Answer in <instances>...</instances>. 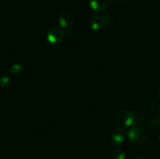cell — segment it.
Here are the masks:
<instances>
[{
    "label": "cell",
    "mask_w": 160,
    "mask_h": 159,
    "mask_svg": "<svg viewBox=\"0 0 160 159\" xmlns=\"http://www.w3.org/2000/svg\"><path fill=\"white\" fill-rule=\"evenodd\" d=\"M133 159H145L143 157H141V156H136Z\"/></svg>",
    "instance_id": "7c38bea8"
},
{
    "label": "cell",
    "mask_w": 160,
    "mask_h": 159,
    "mask_svg": "<svg viewBox=\"0 0 160 159\" xmlns=\"http://www.w3.org/2000/svg\"><path fill=\"white\" fill-rule=\"evenodd\" d=\"M73 23V17L70 12H64L60 14L59 17V23L60 26L69 28Z\"/></svg>",
    "instance_id": "5b68a950"
},
{
    "label": "cell",
    "mask_w": 160,
    "mask_h": 159,
    "mask_svg": "<svg viewBox=\"0 0 160 159\" xmlns=\"http://www.w3.org/2000/svg\"><path fill=\"white\" fill-rule=\"evenodd\" d=\"M148 126L152 129L159 128L160 126V116L159 115H157V116L154 117L153 118H151V119L148 122Z\"/></svg>",
    "instance_id": "ba28073f"
},
{
    "label": "cell",
    "mask_w": 160,
    "mask_h": 159,
    "mask_svg": "<svg viewBox=\"0 0 160 159\" xmlns=\"http://www.w3.org/2000/svg\"><path fill=\"white\" fill-rule=\"evenodd\" d=\"M158 95H159V97L160 98V86H159V89H158Z\"/></svg>",
    "instance_id": "4fadbf2b"
},
{
    "label": "cell",
    "mask_w": 160,
    "mask_h": 159,
    "mask_svg": "<svg viewBox=\"0 0 160 159\" xmlns=\"http://www.w3.org/2000/svg\"><path fill=\"white\" fill-rule=\"evenodd\" d=\"M159 142H160V133H159Z\"/></svg>",
    "instance_id": "5bb4252c"
},
{
    "label": "cell",
    "mask_w": 160,
    "mask_h": 159,
    "mask_svg": "<svg viewBox=\"0 0 160 159\" xmlns=\"http://www.w3.org/2000/svg\"><path fill=\"white\" fill-rule=\"evenodd\" d=\"M47 39L48 42L53 45L59 44L64 37V31L57 26H52L47 31Z\"/></svg>",
    "instance_id": "3957f363"
},
{
    "label": "cell",
    "mask_w": 160,
    "mask_h": 159,
    "mask_svg": "<svg viewBox=\"0 0 160 159\" xmlns=\"http://www.w3.org/2000/svg\"><path fill=\"white\" fill-rule=\"evenodd\" d=\"M117 122L120 125L123 126H130L134 124L135 120V115L128 109H122L117 113Z\"/></svg>",
    "instance_id": "7a4b0ae2"
},
{
    "label": "cell",
    "mask_w": 160,
    "mask_h": 159,
    "mask_svg": "<svg viewBox=\"0 0 160 159\" xmlns=\"http://www.w3.org/2000/svg\"><path fill=\"white\" fill-rule=\"evenodd\" d=\"M21 70V65L20 64H14L10 68V72L12 73H16Z\"/></svg>",
    "instance_id": "8fae6325"
},
{
    "label": "cell",
    "mask_w": 160,
    "mask_h": 159,
    "mask_svg": "<svg viewBox=\"0 0 160 159\" xmlns=\"http://www.w3.org/2000/svg\"><path fill=\"white\" fill-rule=\"evenodd\" d=\"M159 159H160V157H159Z\"/></svg>",
    "instance_id": "9a60e30c"
},
{
    "label": "cell",
    "mask_w": 160,
    "mask_h": 159,
    "mask_svg": "<svg viewBox=\"0 0 160 159\" xmlns=\"http://www.w3.org/2000/svg\"><path fill=\"white\" fill-rule=\"evenodd\" d=\"M125 134H126V132H125V130L123 128H117V129H116L112 132V137H111L112 143L116 145V146L121 144L123 142V140H125Z\"/></svg>",
    "instance_id": "277c9868"
},
{
    "label": "cell",
    "mask_w": 160,
    "mask_h": 159,
    "mask_svg": "<svg viewBox=\"0 0 160 159\" xmlns=\"http://www.w3.org/2000/svg\"><path fill=\"white\" fill-rule=\"evenodd\" d=\"M128 139L131 143L137 145H143L148 140V137L147 134L143 129L139 127L131 128L128 131Z\"/></svg>",
    "instance_id": "6da1fadb"
},
{
    "label": "cell",
    "mask_w": 160,
    "mask_h": 159,
    "mask_svg": "<svg viewBox=\"0 0 160 159\" xmlns=\"http://www.w3.org/2000/svg\"><path fill=\"white\" fill-rule=\"evenodd\" d=\"M90 7L96 12H102L107 8L106 0H89Z\"/></svg>",
    "instance_id": "8992f818"
},
{
    "label": "cell",
    "mask_w": 160,
    "mask_h": 159,
    "mask_svg": "<svg viewBox=\"0 0 160 159\" xmlns=\"http://www.w3.org/2000/svg\"><path fill=\"white\" fill-rule=\"evenodd\" d=\"M9 84V78L7 76H2L0 77V87H7Z\"/></svg>",
    "instance_id": "30bf717a"
},
{
    "label": "cell",
    "mask_w": 160,
    "mask_h": 159,
    "mask_svg": "<svg viewBox=\"0 0 160 159\" xmlns=\"http://www.w3.org/2000/svg\"><path fill=\"white\" fill-rule=\"evenodd\" d=\"M91 25H92V28L94 31H100L104 26V25H106L105 24L104 17L99 15V14L95 15L92 17Z\"/></svg>",
    "instance_id": "52a82bcc"
},
{
    "label": "cell",
    "mask_w": 160,
    "mask_h": 159,
    "mask_svg": "<svg viewBox=\"0 0 160 159\" xmlns=\"http://www.w3.org/2000/svg\"><path fill=\"white\" fill-rule=\"evenodd\" d=\"M112 157L114 159H125V153L120 148H117L112 152Z\"/></svg>",
    "instance_id": "9c48e42d"
}]
</instances>
